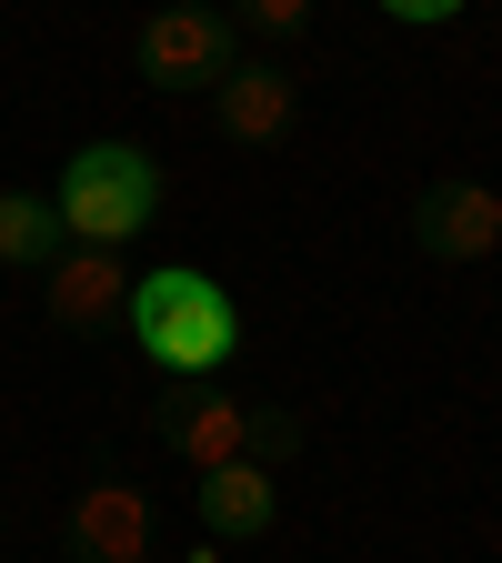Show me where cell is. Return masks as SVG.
I'll return each mask as SVG.
<instances>
[{
	"label": "cell",
	"instance_id": "1",
	"mask_svg": "<svg viewBox=\"0 0 502 563\" xmlns=\"http://www.w3.org/2000/svg\"><path fill=\"white\" fill-rule=\"evenodd\" d=\"M121 322L141 332V352H152L171 383H211V373H222L232 352H242V312H232V292H222L211 272H191V262L141 272Z\"/></svg>",
	"mask_w": 502,
	"mask_h": 563
},
{
	"label": "cell",
	"instance_id": "2",
	"mask_svg": "<svg viewBox=\"0 0 502 563\" xmlns=\"http://www.w3.org/2000/svg\"><path fill=\"white\" fill-rule=\"evenodd\" d=\"M161 443L191 463V473H222V463H271L302 453V412H271V402H242L222 383H181L161 402Z\"/></svg>",
	"mask_w": 502,
	"mask_h": 563
},
{
	"label": "cell",
	"instance_id": "3",
	"mask_svg": "<svg viewBox=\"0 0 502 563\" xmlns=\"http://www.w3.org/2000/svg\"><path fill=\"white\" fill-rule=\"evenodd\" d=\"M51 211H60V232H70V242L121 252V242L161 211V172H152V152H131V141H81V152L60 162Z\"/></svg>",
	"mask_w": 502,
	"mask_h": 563
},
{
	"label": "cell",
	"instance_id": "4",
	"mask_svg": "<svg viewBox=\"0 0 502 563\" xmlns=\"http://www.w3.org/2000/svg\"><path fill=\"white\" fill-rule=\"evenodd\" d=\"M412 252H422V262H443V272L502 262V191L472 181V172L422 181V201H412Z\"/></svg>",
	"mask_w": 502,
	"mask_h": 563
},
{
	"label": "cell",
	"instance_id": "5",
	"mask_svg": "<svg viewBox=\"0 0 502 563\" xmlns=\"http://www.w3.org/2000/svg\"><path fill=\"white\" fill-rule=\"evenodd\" d=\"M232 60H242V31L222 11H201V0H161L141 21V81L152 91H211Z\"/></svg>",
	"mask_w": 502,
	"mask_h": 563
},
{
	"label": "cell",
	"instance_id": "6",
	"mask_svg": "<svg viewBox=\"0 0 502 563\" xmlns=\"http://www.w3.org/2000/svg\"><path fill=\"white\" fill-rule=\"evenodd\" d=\"M70 563H152V493L141 483H81L60 514Z\"/></svg>",
	"mask_w": 502,
	"mask_h": 563
},
{
	"label": "cell",
	"instance_id": "7",
	"mask_svg": "<svg viewBox=\"0 0 502 563\" xmlns=\"http://www.w3.org/2000/svg\"><path fill=\"white\" fill-rule=\"evenodd\" d=\"M211 101H222V141H242V152H271V141H292V121H302V81L281 60H252V51L211 81Z\"/></svg>",
	"mask_w": 502,
	"mask_h": 563
},
{
	"label": "cell",
	"instance_id": "8",
	"mask_svg": "<svg viewBox=\"0 0 502 563\" xmlns=\"http://www.w3.org/2000/svg\"><path fill=\"white\" fill-rule=\"evenodd\" d=\"M41 282H51V322L60 332H121V312H131V262L101 252V242H60V262Z\"/></svg>",
	"mask_w": 502,
	"mask_h": 563
},
{
	"label": "cell",
	"instance_id": "9",
	"mask_svg": "<svg viewBox=\"0 0 502 563\" xmlns=\"http://www.w3.org/2000/svg\"><path fill=\"white\" fill-rule=\"evenodd\" d=\"M191 514H201L211 543H261L281 523V473L271 463H222V473L191 483Z\"/></svg>",
	"mask_w": 502,
	"mask_h": 563
},
{
	"label": "cell",
	"instance_id": "10",
	"mask_svg": "<svg viewBox=\"0 0 502 563\" xmlns=\"http://www.w3.org/2000/svg\"><path fill=\"white\" fill-rule=\"evenodd\" d=\"M60 211L41 191H0V272H51L60 262Z\"/></svg>",
	"mask_w": 502,
	"mask_h": 563
},
{
	"label": "cell",
	"instance_id": "11",
	"mask_svg": "<svg viewBox=\"0 0 502 563\" xmlns=\"http://www.w3.org/2000/svg\"><path fill=\"white\" fill-rule=\"evenodd\" d=\"M222 21L232 31H261V41H292L312 21V0H222Z\"/></svg>",
	"mask_w": 502,
	"mask_h": 563
},
{
	"label": "cell",
	"instance_id": "12",
	"mask_svg": "<svg viewBox=\"0 0 502 563\" xmlns=\"http://www.w3.org/2000/svg\"><path fill=\"white\" fill-rule=\"evenodd\" d=\"M392 21H412V31H443V21H462V0H382Z\"/></svg>",
	"mask_w": 502,
	"mask_h": 563
},
{
	"label": "cell",
	"instance_id": "13",
	"mask_svg": "<svg viewBox=\"0 0 502 563\" xmlns=\"http://www.w3.org/2000/svg\"><path fill=\"white\" fill-rule=\"evenodd\" d=\"M181 563H222V543H211V533H201V543H191V553H181Z\"/></svg>",
	"mask_w": 502,
	"mask_h": 563
}]
</instances>
